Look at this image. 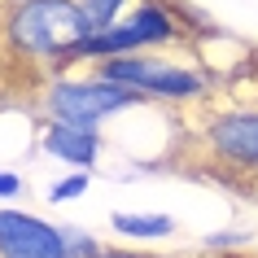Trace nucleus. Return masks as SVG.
I'll return each mask as SVG.
<instances>
[{"label":"nucleus","mask_w":258,"mask_h":258,"mask_svg":"<svg viewBox=\"0 0 258 258\" xmlns=\"http://www.w3.org/2000/svg\"><path fill=\"white\" fill-rule=\"evenodd\" d=\"M88 171H70V175L53 179V188H48V202H75V197H83L88 192Z\"/></svg>","instance_id":"obj_11"},{"label":"nucleus","mask_w":258,"mask_h":258,"mask_svg":"<svg viewBox=\"0 0 258 258\" xmlns=\"http://www.w3.org/2000/svg\"><path fill=\"white\" fill-rule=\"evenodd\" d=\"M61 228H66V258H105L109 245L101 241V236L75 228V223H61Z\"/></svg>","instance_id":"obj_10"},{"label":"nucleus","mask_w":258,"mask_h":258,"mask_svg":"<svg viewBox=\"0 0 258 258\" xmlns=\"http://www.w3.org/2000/svg\"><path fill=\"white\" fill-rule=\"evenodd\" d=\"M188 40L192 35L179 22L175 0H136L109 31H96L92 40L79 44L70 70H96L114 57H132V53H171Z\"/></svg>","instance_id":"obj_3"},{"label":"nucleus","mask_w":258,"mask_h":258,"mask_svg":"<svg viewBox=\"0 0 258 258\" xmlns=\"http://www.w3.org/2000/svg\"><path fill=\"white\" fill-rule=\"evenodd\" d=\"M0 258H66V228L0 206Z\"/></svg>","instance_id":"obj_6"},{"label":"nucleus","mask_w":258,"mask_h":258,"mask_svg":"<svg viewBox=\"0 0 258 258\" xmlns=\"http://www.w3.org/2000/svg\"><path fill=\"white\" fill-rule=\"evenodd\" d=\"M0 40L9 57H22L44 75H66L92 27L83 18L79 0H18L0 14Z\"/></svg>","instance_id":"obj_1"},{"label":"nucleus","mask_w":258,"mask_h":258,"mask_svg":"<svg viewBox=\"0 0 258 258\" xmlns=\"http://www.w3.org/2000/svg\"><path fill=\"white\" fill-rule=\"evenodd\" d=\"M40 149L48 158H57L70 171H96L101 162V149H105V136L101 127H79V122H40Z\"/></svg>","instance_id":"obj_7"},{"label":"nucleus","mask_w":258,"mask_h":258,"mask_svg":"<svg viewBox=\"0 0 258 258\" xmlns=\"http://www.w3.org/2000/svg\"><path fill=\"white\" fill-rule=\"evenodd\" d=\"M96 75L132 88L145 105H175V109H202L210 105L215 79L206 66L179 61L171 53H132V57H114L105 66H96Z\"/></svg>","instance_id":"obj_4"},{"label":"nucleus","mask_w":258,"mask_h":258,"mask_svg":"<svg viewBox=\"0 0 258 258\" xmlns=\"http://www.w3.org/2000/svg\"><path fill=\"white\" fill-rule=\"evenodd\" d=\"M132 5H136V0H79V9H83V18H88V27H92V35L96 31H109Z\"/></svg>","instance_id":"obj_9"},{"label":"nucleus","mask_w":258,"mask_h":258,"mask_svg":"<svg viewBox=\"0 0 258 258\" xmlns=\"http://www.w3.org/2000/svg\"><path fill=\"white\" fill-rule=\"evenodd\" d=\"M254 202H258V188H254Z\"/></svg>","instance_id":"obj_15"},{"label":"nucleus","mask_w":258,"mask_h":258,"mask_svg":"<svg viewBox=\"0 0 258 258\" xmlns=\"http://www.w3.org/2000/svg\"><path fill=\"white\" fill-rule=\"evenodd\" d=\"M145 105L132 88L96 75V70H66V75H48L40 88V114L53 122H79V127H101L114 114Z\"/></svg>","instance_id":"obj_5"},{"label":"nucleus","mask_w":258,"mask_h":258,"mask_svg":"<svg viewBox=\"0 0 258 258\" xmlns=\"http://www.w3.org/2000/svg\"><path fill=\"white\" fill-rule=\"evenodd\" d=\"M9 5H18V0H9Z\"/></svg>","instance_id":"obj_16"},{"label":"nucleus","mask_w":258,"mask_h":258,"mask_svg":"<svg viewBox=\"0 0 258 258\" xmlns=\"http://www.w3.org/2000/svg\"><path fill=\"white\" fill-rule=\"evenodd\" d=\"M109 228L127 236V241H166L175 236V219L171 215H136V210H114Z\"/></svg>","instance_id":"obj_8"},{"label":"nucleus","mask_w":258,"mask_h":258,"mask_svg":"<svg viewBox=\"0 0 258 258\" xmlns=\"http://www.w3.org/2000/svg\"><path fill=\"white\" fill-rule=\"evenodd\" d=\"M27 188V179L14 175V171H0V197H18V192Z\"/></svg>","instance_id":"obj_13"},{"label":"nucleus","mask_w":258,"mask_h":258,"mask_svg":"<svg viewBox=\"0 0 258 258\" xmlns=\"http://www.w3.org/2000/svg\"><path fill=\"white\" fill-rule=\"evenodd\" d=\"M192 162L202 171L258 188V101H232V105H202L188 127Z\"/></svg>","instance_id":"obj_2"},{"label":"nucleus","mask_w":258,"mask_h":258,"mask_svg":"<svg viewBox=\"0 0 258 258\" xmlns=\"http://www.w3.org/2000/svg\"><path fill=\"white\" fill-rule=\"evenodd\" d=\"M105 258H158V254H149V249H132V245H109Z\"/></svg>","instance_id":"obj_14"},{"label":"nucleus","mask_w":258,"mask_h":258,"mask_svg":"<svg viewBox=\"0 0 258 258\" xmlns=\"http://www.w3.org/2000/svg\"><path fill=\"white\" fill-rule=\"evenodd\" d=\"M249 245V232H215V236H206L202 249L206 254H232V249H241Z\"/></svg>","instance_id":"obj_12"}]
</instances>
